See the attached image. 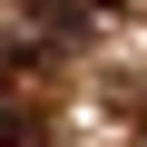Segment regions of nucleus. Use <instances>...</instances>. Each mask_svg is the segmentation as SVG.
Masks as SVG:
<instances>
[{"label": "nucleus", "instance_id": "f257e3e1", "mask_svg": "<svg viewBox=\"0 0 147 147\" xmlns=\"http://www.w3.org/2000/svg\"><path fill=\"white\" fill-rule=\"evenodd\" d=\"M0 147H49V137H39V108H30L20 88H0Z\"/></svg>", "mask_w": 147, "mask_h": 147}, {"label": "nucleus", "instance_id": "f03ea898", "mask_svg": "<svg viewBox=\"0 0 147 147\" xmlns=\"http://www.w3.org/2000/svg\"><path fill=\"white\" fill-rule=\"evenodd\" d=\"M30 10H39V20L59 30V39H69V30H88V20H108L118 0H30Z\"/></svg>", "mask_w": 147, "mask_h": 147}]
</instances>
